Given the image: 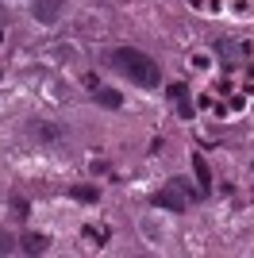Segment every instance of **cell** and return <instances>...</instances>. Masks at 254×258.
<instances>
[{"mask_svg": "<svg viewBox=\"0 0 254 258\" xmlns=\"http://www.w3.org/2000/svg\"><path fill=\"white\" fill-rule=\"evenodd\" d=\"M108 62H112V70H119L127 81H135V85H143V89H158V81H162L158 62H154L150 54L135 50V46H116V50L108 54Z\"/></svg>", "mask_w": 254, "mask_h": 258, "instance_id": "cell-1", "label": "cell"}, {"mask_svg": "<svg viewBox=\"0 0 254 258\" xmlns=\"http://www.w3.org/2000/svg\"><path fill=\"white\" fill-rule=\"evenodd\" d=\"M189 197H193L189 181H185V177H173L169 185H162L158 193H154V205L166 208V212H185V208H189Z\"/></svg>", "mask_w": 254, "mask_h": 258, "instance_id": "cell-2", "label": "cell"}, {"mask_svg": "<svg viewBox=\"0 0 254 258\" xmlns=\"http://www.w3.org/2000/svg\"><path fill=\"white\" fill-rule=\"evenodd\" d=\"M193 173H197V193L208 197L212 193V170H208V162H204L201 154H193Z\"/></svg>", "mask_w": 254, "mask_h": 258, "instance_id": "cell-3", "label": "cell"}, {"mask_svg": "<svg viewBox=\"0 0 254 258\" xmlns=\"http://www.w3.org/2000/svg\"><path fill=\"white\" fill-rule=\"evenodd\" d=\"M62 4L66 0H35V20L39 23H54L62 16Z\"/></svg>", "mask_w": 254, "mask_h": 258, "instance_id": "cell-4", "label": "cell"}, {"mask_svg": "<svg viewBox=\"0 0 254 258\" xmlns=\"http://www.w3.org/2000/svg\"><path fill=\"white\" fill-rule=\"evenodd\" d=\"M93 97H96V104H100V108H119V104H123V97H119L116 89H100V85H96Z\"/></svg>", "mask_w": 254, "mask_h": 258, "instance_id": "cell-5", "label": "cell"}, {"mask_svg": "<svg viewBox=\"0 0 254 258\" xmlns=\"http://www.w3.org/2000/svg\"><path fill=\"white\" fill-rule=\"evenodd\" d=\"M70 197H74V201H85V205H96V201H100V189H96V185H74Z\"/></svg>", "mask_w": 254, "mask_h": 258, "instance_id": "cell-6", "label": "cell"}, {"mask_svg": "<svg viewBox=\"0 0 254 258\" xmlns=\"http://www.w3.org/2000/svg\"><path fill=\"white\" fill-rule=\"evenodd\" d=\"M46 243H50V239L39 235V231H27V235H23V250H27V254H42V250H46Z\"/></svg>", "mask_w": 254, "mask_h": 258, "instance_id": "cell-7", "label": "cell"}, {"mask_svg": "<svg viewBox=\"0 0 254 258\" xmlns=\"http://www.w3.org/2000/svg\"><path fill=\"white\" fill-rule=\"evenodd\" d=\"M12 208H16V216H27V212H31V205H27L23 197H12Z\"/></svg>", "mask_w": 254, "mask_h": 258, "instance_id": "cell-8", "label": "cell"}, {"mask_svg": "<svg viewBox=\"0 0 254 258\" xmlns=\"http://www.w3.org/2000/svg\"><path fill=\"white\" fill-rule=\"evenodd\" d=\"M166 93H169V97H173V100H181V97H185V93H189V89L181 85V81H173V85H169V89H166Z\"/></svg>", "mask_w": 254, "mask_h": 258, "instance_id": "cell-9", "label": "cell"}, {"mask_svg": "<svg viewBox=\"0 0 254 258\" xmlns=\"http://www.w3.org/2000/svg\"><path fill=\"white\" fill-rule=\"evenodd\" d=\"M177 112H181V119H193V104H189V100H185V97L177 100Z\"/></svg>", "mask_w": 254, "mask_h": 258, "instance_id": "cell-10", "label": "cell"}, {"mask_svg": "<svg viewBox=\"0 0 254 258\" xmlns=\"http://www.w3.org/2000/svg\"><path fill=\"white\" fill-rule=\"evenodd\" d=\"M8 250H12V239H8V235H0V254H8Z\"/></svg>", "mask_w": 254, "mask_h": 258, "instance_id": "cell-11", "label": "cell"}, {"mask_svg": "<svg viewBox=\"0 0 254 258\" xmlns=\"http://www.w3.org/2000/svg\"><path fill=\"white\" fill-rule=\"evenodd\" d=\"M0 43H4V27H0Z\"/></svg>", "mask_w": 254, "mask_h": 258, "instance_id": "cell-12", "label": "cell"}]
</instances>
